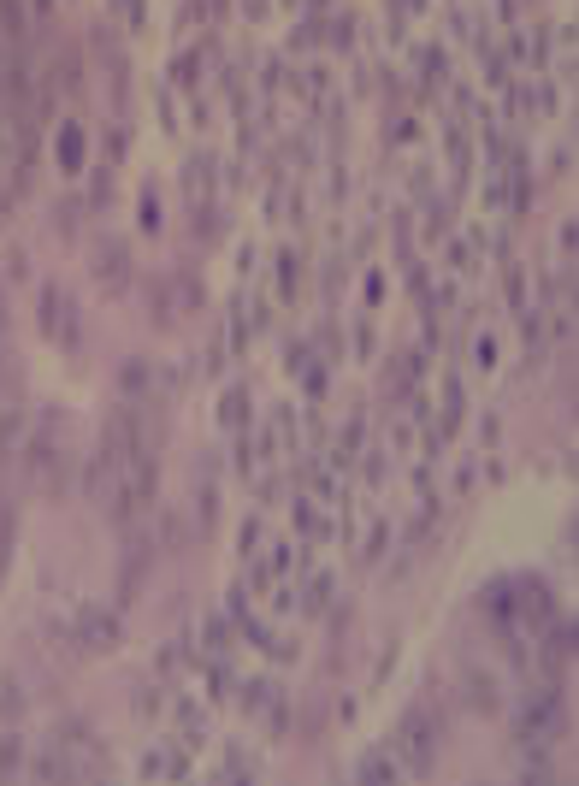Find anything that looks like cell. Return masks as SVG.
I'll use <instances>...</instances> for the list:
<instances>
[{
  "mask_svg": "<svg viewBox=\"0 0 579 786\" xmlns=\"http://www.w3.org/2000/svg\"><path fill=\"white\" fill-rule=\"evenodd\" d=\"M54 314H60V290H48V296H42V326H48V320H54ZM71 320H65V343H71Z\"/></svg>",
  "mask_w": 579,
  "mask_h": 786,
  "instance_id": "3",
  "label": "cell"
},
{
  "mask_svg": "<svg viewBox=\"0 0 579 786\" xmlns=\"http://www.w3.org/2000/svg\"><path fill=\"white\" fill-rule=\"evenodd\" d=\"M402 751H408V769H432V739H420V721H402Z\"/></svg>",
  "mask_w": 579,
  "mask_h": 786,
  "instance_id": "1",
  "label": "cell"
},
{
  "mask_svg": "<svg viewBox=\"0 0 579 786\" xmlns=\"http://www.w3.org/2000/svg\"><path fill=\"white\" fill-rule=\"evenodd\" d=\"M101 278H107L113 290L125 284V249H119V243H107V249H101Z\"/></svg>",
  "mask_w": 579,
  "mask_h": 786,
  "instance_id": "2",
  "label": "cell"
}]
</instances>
